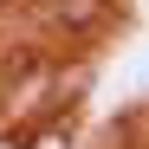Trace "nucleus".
I'll use <instances>...</instances> for the list:
<instances>
[{
	"instance_id": "obj_1",
	"label": "nucleus",
	"mask_w": 149,
	"mask_h": 149,
	"mask_svg": "<svg viewBox=\"0 0 149 149\" xmlns=\"http://www.w3.org/2000/svg\"><path fill=\"white\" fill-rule=\"evenodd\" d=\"M71 136H78V117H71V110H52L19 149H71Z\"/></svg>"
}]
</instances>
